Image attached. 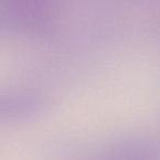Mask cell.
I'll return each instance as SVG.
<instances>
[]
</instances>
